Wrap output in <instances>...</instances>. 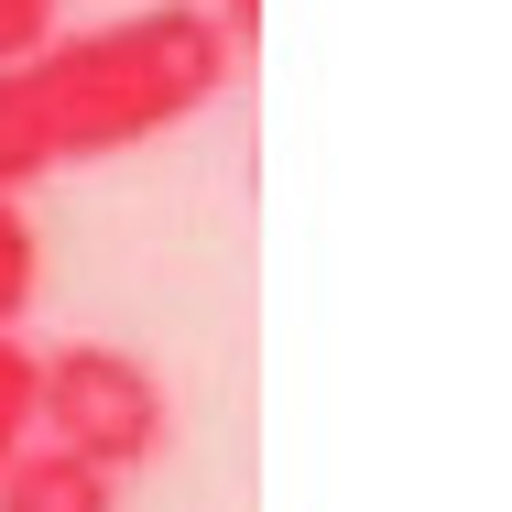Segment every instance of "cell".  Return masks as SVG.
Returning a JSON list of instances; mask_svg holds the SVG:
<instances>
[{
    "label": "cell",
    "mask_w": 512,
    "mask_h": 512,
    "mask_svg": "<svg viewBox=\"0 0 512 512\" xmlns=\"http://www.w3.org/2000/svg\"><path fill=\"white\" fill-rule=\"evenodd\" d=\"M33 436L120 480V469L175 447V404H164L153 360H131L109 338H77V349H33Z\"/></svg>",
    "instance_id": "obj_2"
},
{
    "label": "cell",
    "mask_w": 512,
    "mask_h": 512,
    "mask_svg": "<svg viewBox=\"0 0 512 512\" xmlns=\"http://www.w3.org/2000/svg\"><path fill=\"white\" fill-rule=\"evenodd\" d=\"M207 22H218V33H229V55H240V44L262 33V0H207Z\"/></svg>",
    "instance_id": "obj_8"
},
{
    "label": "cell",
    "mask_w": 512,
    "mask_h": 512,
    "mask_svg": "<svg viewBox=\"0 0 512 512\" xmlns=\"http://www.w3.org/2000/svg\"><path fill=\"white\" fill-rule=\"evenodd\" d=\"M33 447V349H22V327L0 338V469Z\"/></svg>",
    "instance_id": "obj_6"
},
{
    "label": "cell",
    "mask_w": 512,
    "mask_h": 512,
    "mask_svg": "<svg viewBox=\"0 0 512 512\" xmlns=\"http://www.w3.org/2000/svg\"><path fill=\"white\" fill-rule=\"evenodd\" d=\"M66 33V0H0V66H33Z\"/></svg>",
    "instance_id": "obj_7"
},
{
    "label": "cell",
    "mask_w": 512,
    "mask_h": 512,
    "mask_svg": "<svg viewBox=\"0 0 512 512\" xmlns=\"http://www.w3.org/2000/svg\"><path fill=\"white\" fill-rule=\"evenodd\" d=\"M55 175V120L33 99V66H0V197H33Z\"/></svg>",
    "instance_id": "obj_4"
},
{
    "label": "cell",
    "mask_w": 512,
    "mask_h": 512,
    "mask_svg": "<svg viewBox=\"0 0 512 512\" xmlns=\"http://www.w3.org/2000/svg\"><path fill=\"white\" fill-rule=\"evenodd\" d=\"M0 512H120V480L33 436V447H22L11 469H0Z\"/></svg>",
    "instance_id": "obj_3"
},
{
    "label": "cell",
    "mask_w": 512,
    "mask_h": 512,
    "mask_svg": "<svg viewBox=\"0 0 512 512\" xmlns=\"http://www.w3.org/2000/svg\"><path fill=\"white\" fill-rule=\"evenodd\" d=\"M33 284H44V229L22 218V197H0V338L33 316Z\"/></svg>",
    "instance_id": "obj_5"
},
{
    "label": "cell",
    "mask_w": 512,
    "mask_h": 512,
    "mask_svg": "<svg viewBox=\"0 0 512 512\" xmlns=\"http://www.w3.org/2000/svg\"><path fill=\"white\" fill-rule=\"evenodd\" d=\"M229 88V33L207 22V0H153L88 33H55L33 55V99L55 120V164H99L131 142L186 131Z\"/></svg>",
    "instance_id": "obj_1"
}]
</instances>
